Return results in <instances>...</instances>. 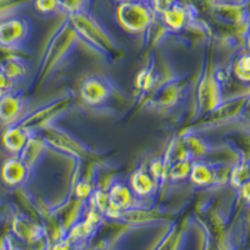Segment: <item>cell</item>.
Masks as SVG:
<instances>
[{
	"instance_id": "cell-17",
	"label": "cell",
	"mask_w": 250,
	"mask_h": 250,
	"mask_svg": "<svg viewBox=\"0 0 250 250\" xmlns=\"http://www.w3.org/2000/svg\"><path fill=\"white\" fill-rule=\"evenodd\" d=\"M134 198L129 189L124 185H115L110 191V203L119 209H125L130 207Z\"/></svg>"
},
{
	"instance_id": "cell-19",
	"label": "cell",
	"mask_w": 250,
	"mask_h": 250,
	"mask_svg": "<svg viewBox=\"0 0 250 250\" xmlns=\"http://www.w3.org/2000/svg\"><path fill=\"white\" fill-rule=\"evenodd\" d=\"M90 0H59V8L68 15L88 10Z\"/></svg>"
},
{
	"instance_id": "cell-5",
	"label": "cell",
	"mask_w": 250,
	"mask_h": 250,
	"mask_svg": "<svg viewBox=\"0 0 250 250\" xmlns=\"http://www.w3.org/2000/svg\"><path fill=\"white\" fill-rule=\"evenodd\" d=\"M69 105H70V98H60V99L50 103L48 105L35 110L28 118L21 119L18 123V125H20L21 128L26 129L30 133L31 130L38 128H48V126H50V123L57 118V115L64 113V110L68 109Z\"/></svg>"
},
{
	"instance_id": "cell-27",
	"label": "cell",
	"mask_w": 250,
	"mask_h": 250,
	"mask_svg": "<svg viewBox=\"0 0 250 250\" xmlns=\"http://www.w3.org/2000/svg\"><path fill=\"white\" fill-rule=\"evenodd\" d=\"M118 3H128V1H149V0H117Z\"/></svg>"
},
{
	"instance_id": "cell-8",
	"label": "cell",
	"mask_w": 250,
	"mask_h": 250,
	"mask_svg": "<svg viewBox=\"0 0 250 250\" xmlns=\"http://www.w3.org/2000/svg\"><path fill=\"white\" fill-rule=\"evenodd\" d=\"M28 165L19 158H14L4 164L3 169H1V178L5 184L10 185V187H18L25 182L28 178Z\"/></svg>"
},
{
	"instance_id": "cell-22",
	"label": "cell",
	"mask_w": 250,
	"mask_h": 250,
	"mask_svg": "<svg viewBox=\"0 0 250 250\" xmlns=\"http://www.w3.org/2000/svg\"><path fill=\"white\" fill-rule=\"evenodd\" d=\"M148 3L150 4L151 9L156 15H162L168 9H170L174 4L178 3V0H149Z\"/></svg>"
},
{
	"instance_id": "cell-13",
	"label": "cell",
	"mask_w": 250,
	"mask_h": 250,
	"mask_svg": "<svg viewBox=\"0 0 250 250\" xmlns=\"http://www.w3.org/2000/svg\"><path fill=\"white\" fill-rule=\"evenodd\" d=\"M215 14L224 21L233 24L242 23L247 15L245 6L233 3H222L215 5Z\"/></svg>"
},
{
	"instance_id": "cell-26",
	"label": "cell",
	"mask_w": 250,
	"mask_h": 250,
	"mask_svg": "<svg viewBox=\"0 0 250 250\" xmlns=\"http://www.w3.org/2000/svg\"><path fill=\"white\" fill-rule=\"evenodd\" d=\"M53 250H70V248H69L68 243L64 242V243H59V244L54 245Z\"/></svg>"
},
{
	"instance_id": "cell-11",
	"label": "cell",
	"mask_w": 250,
	"mask_h": 250,
	"mask_svg": "<svg viewBox=\"0 0 250 250\" xmlns=\"http://www.w3.org/2000/svg\"><path fill=\"white\" fill-rule=\"evenodd\" d=\"M45 139L30 135L29 140L26 142L25 146L20 150L19 159L23 160L29 168H31V167L38 162V159H39L40 156L43 155L44 150H45Z\"/></svg>"
},
{
	"instance_id": "cell-10",
	"label": "cell",
	"mask_w": 250,
	"mask_h": 250,
	"mask_svg": "<svg viewBox=\"0 0 250 250\" xmlns=\"http://www.w3.org/2000/svg\"><path fill=\"white\" fill-rule=\"evenodd\" d=\"M30 138V131L21 128L20 125L15 124L9 126L4 133V145L10 151L14 153H20V150L25 146L26 142Z\"/></svg>"
},
{
	"instance_id": "cell-28",
	"label": "cell",
	"mask_w": 250,
	"mask_h": 250,
	"mask_svg": "<svg viewBox=\"0 0 250 250\" xmlns=\"http://www.w3.org/2000/svg\"><path fill=\"white\" fill-rule=\"evenodd\" d=\"M0 95H1V94H0Z\"/></svg>"
},
{
	"instance_id": "cell-4",
	"label": "cell",
	"mask_w": 250,
	"mask_h": 250,
	"mask_svg": "<svg viewBox=\"0 0 250 250\" xmlns=\"http://www.w3.org/2000/svg\"><path fill=\"white\" fill-rule=\"evenodd\" d=\"M30 31V23L25 18H5L0 21V46L6 49L20 48L26 43Z\"/></svg>"
},
{
	"instance_id": "cell-25",
	"label": "cell",
	"mask_w": 250,
	"mask_h": 250,
	"mask_svg": "<svg viewBox=\"0 0 250 250\" xmlns=\"http://www.w3.org/2000/svg\"><path fill=\"white\" fill-rule=\"evenodd\" d=\"M243 115L248 119H250V98L243 104Z\"/></svg>"
},
{
	"instance_id": "cell-18",
	"label": "cell",
	"mask_w": 250,
	"mask_h": 250,
	"mask_svg": "<svg viewBox=\"0 0 250 250\" xmlns=\"http://www.w3.org/2000/svg\"><path fill=\"white\" fill-rule=\"evenodd\" d=\"M234 74L239 80L244 83H250V53L242 55L235 62Z\"/></svg>"
},
{
	"instance_id": "cell-21",
	"label": "cell",
	"mask_w": 250,
	"mask_h": 250,
	"mask_svg": "<svg viewBox=\"0 0 250 250\" xmlns=\"http://www.w3.org/2000/svg\"><path fill=\"white\" fill-rule=\"evenodd\" d=\"M191 167L190 163L187 162V159L178 160L176 164H174L170 169V176L173 179H183L188 174H190Z\"/></svg>"
},
{
	"instance_id": "cell-16",
	"label": "cell",
	"mask_w": 250,
	"mask_h": 250,
	"mask_svg": "<svg viewBox=\"0 0 250 250\" xmlns=\"http://www.w3.org/2000/svg\"><path fill=\"white\" fill-rule=\"evenodd\" d=\"M13 231L18 238L25 242H34L38 236L37 225L23 218L15 219L13 223Z\"/></svg>"
},
{
	"instance_id": "cell-7",
	"label": "cell",
	"mask_w": 250,
	"mask_h": 250,
	"mask_svg": "<svg viewBox=\"0 0 250 250\" xmlns=\"http://www.w3.org/2000/svg\"><path fill=\"white\" fill-rule=\"evenodd\" d=\"M23 111V99L20 95L8 91L0 95V120L6 124L15 123Z\"/></svg>"
},
{
	"instance_id": "cell-6",
	"label": "cell",
	"mask_w": 250,
	"mask_h": 250,
	"mask_svg": "<svg viewBox=\"0 0 250 250\" xmlns=\"http://www.w3.org/2000/svg\"><path fill=\"white\" fill-rule=\"evenodd\" d=\"M111 94L110 83L103 77H90L82 86V97L89 105H102Z\"/></svg>"
},
{
	"instance_id": "cell-3",
	"label": "cell",
	"mask_w": 250,
	"mask_h": 250,
	"mask_svg": "<svg viewBox=\"0 0 250 250\" xmlns=\"http://www.w3.org/2000/svg\"><path fill=\"white\" fill-rule=\"evenodd\" d=\"M117 19L120 26L130 33L148 30L156 19V14L148 1H128L119 3Z\"/></svg>"
},
{
	"instance_id": "cell-20",
	"label": "cell",
	"mask_w": 250,
	"mask_h": 250,
	"mask_svg": "<svg viewBox=\"0 0 250 250\" xmlns=\"http://www.w3.org/2000/svg\"><path fill=\"white\" fill-rule=\"evenodd\" d=\"M35 9L40 14H53L60 10L59 0H33Z\"/></svg>"
},
{
	"instance_id": "cell-12",
	"label": "cell",
	"mask_w": 250,
	"mask_h": 250,
	"mask_svg": "<svg viewBox=\"0 0 250 250\" xmlns=\"http://www.w3.org/2000/svg\"><path fill=\"white\" fill-rule=\"evenodd\" d=\"M0 70L10 80L23 79L28 70V62L17 55H9L0 62Z\"/></svg>"
},
{
	"instance_id": "cell-24",
	"label": "cell",
	"mask_w": 250,
	"mask_h": 250,
	"mask_svg": "<svg viewBox=\"0 0 250 250\" xmlns=\"http://www.w3.org/2000/svg\"><path fill=\"white\" fill-rule=\"evenodd\" d=\"M240 191H242V196L247 200L248 203H250V179H248L247 182L243 183L240 185Z\"/></svg>"
},
{
	"instance_id": "cell-15",
	"label": "cell",
	"mask_w": 250,
	"mask_h": 250,
	"mask_svg": "<svg viewBox=\"0 0 250 250\" xmlns=\"http://www.w3.org/2000/svg\"><path fill=\"white\" fill-rule=\"evenodd\" d=\"M190 176L193 182L198 185H209L216 180V171L210 165L198 163L191 167Z\"/></svg>"
},
{
	"instance_id": "cell-14",
	"label": "cell",
	"mask_w": 250,
	"mask_h": 250,
	"mask_svg": "<svg viewBox=\"0 0 250 250\" xmlns=\"http://www.w3.org/2000/svg\"><path fill=\"white\" fill-rule=\"evenodd\" d=\"M155 182L156 180L150 173L146 170H139L134 174L131 179V187L137 195L146 196L155 189Z\"/></svg>"
},
{
	"instance_id": "cell-23",
	"label": "cell",
	"mask_w": 250,
	"mask_h": 250,
	"mask_svg": "<svg viewBox=\"0 0 250 250\" xmlns=\"http://www.w3.org/2000/svg\"><path fill=\"white\" fill-rule=\"evenodd\" d=\"M13 86V80L9 79L3 71L0 70V94L8 93V91H12Z\"/></svg>"
},
{
	"instance_id": "cell-9",
	"label": "cell",
	"mask_w": 250,
	"mask_h": 250,
	"mask_svg": "<svg viewBox=\"0 0 250 250\" xmlns=\"http://www.w3.org/2000/svg\"><path fill=\"white\" fill-rule=\"evenodd\" d=\"M162 17L163 23L165 28L171 29V30H182L185 26H188L189 20H190V14L188 12L187 6L180 3H175L170 9H168Z\"/></svg>"
},
{
	"instance_id": "cell-1",
	"label": "cell",
	"mask_w": 250,
	"mask_h": 250,
	"mask_svg": "<svg viewBox=\"0 0 250 250\" xmlns=\"http://www.w3.org/2000/svg\"><path fill=\"white\" fill-rule=\"evenodd\" d=\"M69 21L74 26L79 38H83L90 46H94L100 54L115 58L118 45L108 29L100 23L89 10L68 15Z\"/></svg>"
},
{
	"instance_id": "cell-2",
	"label": "cell",
	"mask_w": 250,
	"mask_h": 250,
	"mask_svg": "<svg viewBox=\"0 0 250 250\" xmlns=\"http://www.w3.org/2000/svg\"><path fill=\"white\" fill-rule=\"evenodd\" d=\"M78 39H79V35H78L77 30L74 29V26L71 25L69 19H66L60 25L57 34L53 37L45 51L43 64H42V77H43V79L64 60L65 55L68 54L71 46L74 45V43H77Z\"/></svg>"
}]
</instances>
